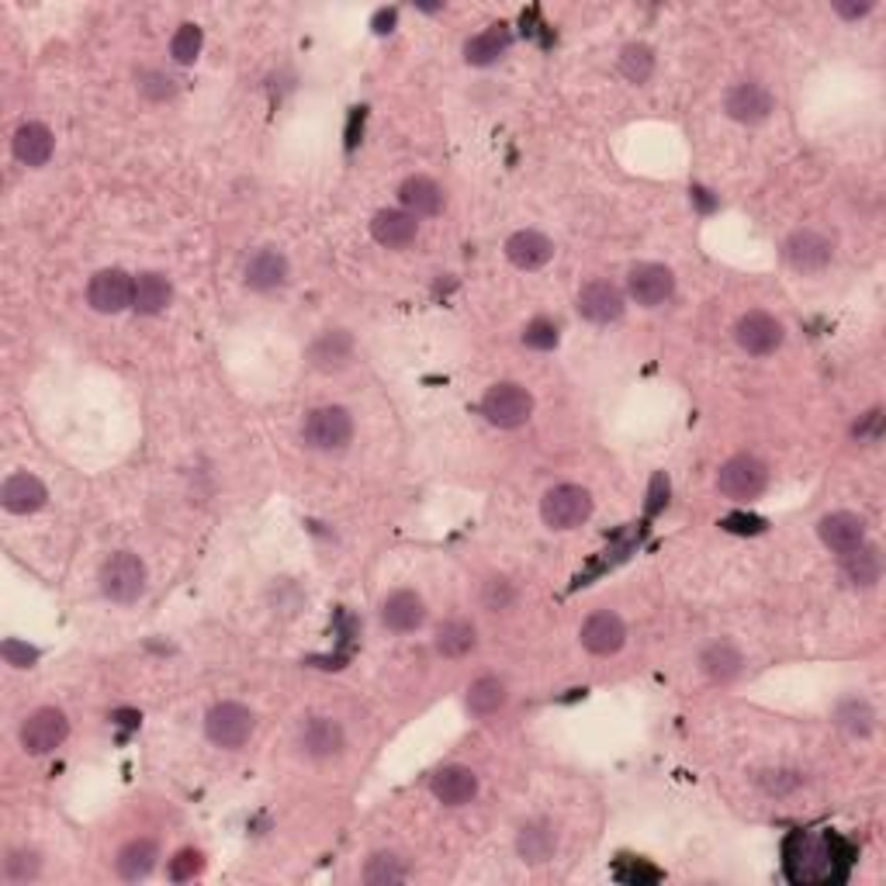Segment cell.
Here are the masks:
<instances>
[{
	"instance_id": "6da1fadb",
	"label": "cell",
	"mask_w": 886,
	"mask_h": 886,
	"mask_svg": "<svg viewBox=\"0 0 886 886\" xmlns=\"http://www.w3.org/2000/svg\"><path fill=\"white\" fill-rule=\"evenodd\" d=\"M835 838L793 835L787 845V870L797 883H828L835 879Z\"/></svg>"
},
{
	"instance_id": "7a4b0ae2",
	"label": "cell",
	"mask_w": 886,
	"mask_h": 886,
	"mask_svg": "<svg viewBox=\"0 0 886 886\" xmlns=\"http://www.w3.org/2000/svg\"><path fill=\"white\" fill-rule=\"evenodd\" d=\"M100 592L111 602H135L146 592V565L143 558L132 551H118L111 554L105 565H100Z\"/></svg>"
},
{
	"instance_id": "3957f363",
	"label": "cell",
	"mask_w": 886,
	"mask_h": 886,
	"mask_svg": "<svg viewBox=\"0 0 886 886\" xmlns=\"http://www.w3.org/2000/svg\"><path fill=\"white\" fill-rule=\"evenodd\" d=\"M301 440H306L312 451H322V454L347 451V443L354 440V416L339 406H322L306 416Z\"/></svg>"
},
{
	"instance_id": "277c9868",
	"label": "cell",
	"mask_w": 886,
	"mask_h": 886,
	"mask_svg": "<svg viewBox=\"0 0 886 886\" xmlns=\"http://www.w3.org/2000/svg\"><path fill=\"white\" fill-rule=\"evenodd\" d=\"M253 728H256V717L250 714V707L243 703H218V707L208 710L205 717V734L215 749H243V744L253 738Z\"/></svg>"
},
{
	"instance_id": "5b68a950",
	"label": "cell",
	"mask_w": 886,
	"mask_h": 886,
	"mask_svg": "<svg viewBox=\"0 0 886 886\" xmlns=\"http://www.w3.org/2000/svg\"><path fill=\"white\" fill-rule=\"evenodd\" d=\"M540 516L551 530H575L592 516V495L582 486H558L543 495Z\"/></svg>"
},
{
	"instance_id": "8992f818",
	"label": "cell",
	"mask_w": 886,
	"mask_h": 886,
	"mask_svg": "<svg viewBox=\"0 0 886 886\" xmlns=\"http://www.w3.org/2000/svg\"><path fill=\"white\" fill-rule=\"evenodd\" d=\"M769 486V468L752 454H738L717 475V489L734 502H752Z\"/></svg>"
},
{
	"instance_id": "52a82bcc",
	"label": "cell",
	"mask_w": 886,
	"mask_h": 886,
	"mask_svg": "<svg viewBox=\"0 0 886 886\" xmlns=\"http://www.w3.org/2000/svg\"><path fill=\"white\" fill-rule=\"evenodd\" d=\"M481 412L499 430H516L534 416V398L527 388L513 385V381H502V385L489 388V395L481 398Z\"/></svg>"
},
{
	"instance_id": "ba28073f",
	"label": "cell",
	"mask_w": 886,
	"mask_h": 886,
	"mask_svg": "<svg viewBox=\"0 0 886 886\" xmlns=\"http://www.w3.org/2000/svg\"><path fill=\"white\" fill-rule=\"evenodd\" d=\"M734 339L744 354L752 357H769L782 347V339H787V330H782V322L769 312H744L734 326Z\"/></svg>"
},
{
	"instance_id": "9c48e42d",
	"label": "cell",
	"mask_w": 886,
	"mask_h": 886,
	"mask_svg": "<svg viewBox=\"0 0 886 886\" xmlns=\"http://www.w3.org/2000/svg\"><path fill=\"white\" fill-rule=\"evenodd\" d=\"M67 734H70L67 714L56 707H43L22 723V749L28 755H49L67 741Z\"/></svg>"
},
{
	"instance_id": "30bf717a",
	"label": "cell",
	"mask_w": 886,
	"mask_h": 886,
	"mask_svg": "<svg viewBox=\"0 0 886 886\" xmlns=\"http://www.w3.org/2000/svg\"><path fill=\"white\" fill-rule=\"evenodd\" d=\"M782 256L787 264L800 274H817L831 264L835 247L828 236H821L817 229H797L787 243H782Z\"/></svg>"
},
{
	"instance_id": "8fae6325",
	"label": "cell",
	"mask_w": 886,
	"mask_h": 886,
	"mask_svg": "<svg viewBox=\"0 0 886 886\" xmlns=\"http://www.w3.org/2000/svg\"><path fill=\"white\" fill-rule=\"evenodd\" d=\"M135 298V280L125 274V271H100L91 277V288H87V301L91 309L100 312V315H118L132 306Z\"/></svg>"
},
{
	"instance_id": "7c38bea8",
	"label": "cell",
	"mask_w": 886,
	"mask_h": 886,
	"mask_svg": "<svg viewBox=\"0 0 886 886\" xmlns=\"http://www.w3.org/2000/svg\"><path fill=\"white\" fill-rule=\"evenodd\" d=\"M627 288H631V298L644 309H658L664 301L672 298L675 291V274L661 264H637L627 277Z\"/></svg>"
},
{
	"instance_id": "4fadbf2b",
	"label": "cell",
	"mask_w": 886,
	"mask_h": 886,
	"mask_svg": "<svg viewBox=\"0 0 886 886\" xmlns=\"http://www.w3.org/2000/svg\"><path fill=\"white\" fill-rule=\"evenodd\" d=\"M582 648H586L589 655H599V658H607V655H616L623 648V640H627V627H623V620L610 610H599L592 613L586 623H582Z\"/></svg>"
},
{
	"instance_id": "5bb4252c",
	"label": "cell",
	"mask_w": 886,
	"mask_h": 886,
	"mask_svg": "<svg viewBox=\"0 0 886 886\" xmlns=\"http://www.w3.org/2000/svg\"><path fill=\"white\" fill-rule=\"evenodd\" d=\"M723 108L741 125H758L765 122L773 111H776V97L765 91L762 84H738L728 91V100H723Z\"/></svg>"
},
{
	"instance_id": "9a60e30c",
	"label": "cell",
	"mask_w": 886,
	"mask_h": 886,
	"mask_svg": "<svg viewBox=\"0 0 886 886\" xmlns=\"http://www.w3.org/2000/svg\"><path fill=\"white\" fill-rule=\"evenodd\" d=\"M578 312L582 319L596 322V326H607V322H616L623 315V295L610 280H589L578 291Z\"/></svg>"
},
{
	"instance_id": "2e32d148",
	"label": "cell",
	"mask_w": 886,
	"mask_h": 886,
	"mask_svg": "<svg viewBox=\"0 0 886 886\" xmlns=\"http://www.w3.org/2000/svg\"><path fill=\"white\" fill-rule=\"evenodd\" d=\"M381 620H385V627L395 634H412L427 623V602L412 589H398L381 602Z\"/></svg>"
},
{
	"instance_id": "e0dca14e",
	"label": "cell",
	"mask_w": 886,
	"mask_h": 886,
	"mask_svg": "<svg viewBox=\"0 0 886 886\" xmlns=\"http://www.w3.org/2000/svg\"><path fill=\"white\" fill-rule=\"evenodd\" d=\"M817 534L824 540V548H831L838 554H849L865 543V523L855 513H828L817 523Z\"/></svg>"
},
{
	"instance_id": "ac0fdd59",
	"label": "cell",
	"mask_w": 886,
	"mask_h": 886,
	"mask_svg": "<svg viewBox=\"0 0 886 886\" xmlns=\"http://www.w3.org/2000/svg\"><path fill=\"white\" fill-rule=\"evenodd\" d=\"M46 486L38 481L35 475L22 471V475H11L4 481V489H0V502H4V510L14 513V516H28V513H38L46 506Z\"/></svg>"
},
{
	"instance_id": "d6986e66",
	"label": "cell",
	"mask_w": 886,
	"mask_h": 886,
	"mask_svg": "<svg viewBox=\"0 0 886 886\" xmlns=\"http://www.w3.org/2000/svg\"><path fill=\"white\" fill-rule=\"evenodd\" d=\"M398 201H402V205H406L409 215H416V218H433V215L443 212V205H447V194H443V188L436 184L433 177L416 173V177H409L406 184L398 188Z\"/></svg>"
},
{
	"instance_id": "ffe728a7",
	"label": "cell",
	"mask_w": 886,
	"mask_h": 886,
	"mask_svg": "<svg viewBox=\"0 0 886 886\" xmlns=\"http://www.w3.org/2000/svg\"><path fill=\"white\" fill-rule=\"evenodd\" d=\"M298 749L309 758H333L344 752V728L330 717H312L298 734Z\"/></svg>"
},
{
	"instance_id": "44dd1931",
	"label": "cell",
	"mask_w": 886,
	"mask_h": 886,
	"mask_svg": "<svg viewBox=\"0 0 886 886\" xmlns=\"http://www.w3.org/2000/svg\"><path fill=\"white\" fill-rule=\"evenodd\" d=\"M506 256H510V264L519 267V271H540L554 256V243L537 229H519V232L510 236Z\"/></svg>"
},
{
	"instance_id": "7402d4cb",
	"label": "cell",
	"mask_w": 886,
	"mask_h": 886,
	"mask_svg": "<svg viewBox=\"0 0 886 886\" xmlns=\"http://www.w3.org/2000/svg\"><path fill=\"white\" fill-rule=\"evenodd\" d=\"M430 790L443 807H460V803H468L478 793V776L468 765H447V769H440L433 776Z\"/></svg>"
},
{
	"instance_id": "603a6c76",
	"label": "cell",
	"mask_w": 886,
	"mask_h": 886,
	"mask_svg": "<svg viewBox=\"0 0 886 886\" xmlns=\"http://www.w3.org/2000/svg\"><path fill=\"white\" fill-rule=\"evenodd\" d=\"M309 360L319 371H344L354 360V336L347 330H330L322 333L309 347Z\"/></svg>"
},
{
	"instance_id": "cb8c5ba5",
	"label": "cell",
	"mask_w": 886,
	"mask_h": 886,
	"mask_svg": "<svg viewBox=\"0 0 886 886\" xmlns=\"http://www.w3.org/2000/svg\"><path fill=\"white\" fill-rule=\"evenodd\" d=\"M416 232H419V222H416V215H409V212L385 208V212H378L374 222H371V236L378 239L381 247H388V250L409 247L412 239H416Z\"/></svg>"
},
{
	"instance_id": "d4e9b609",
	"label": "cell",
	"mask_w": 886,
	"mask_h": 886,
	"mask_svg": "<svg viewBox=\"0 0 886 886\" xmlns=\"http://www.w3.org/2000/svg\"><path fill=\"white\" fill-rule=\"evenodd\" d=\"M52 132L43 125V122H25L22 129L14 132V156H17V164H25V167H46L49 159H52Z\"/></svg>"
},
{
	"instance_id": "484cf974",
	"label": "cell",
	"mask_w": 886,
	"mask_h": 886,
	"mask_svg": "<svg viewBox=\"0 0 886 886\" xmlns=\"http://www.w3.org/2000/svg\"><path fill=\"white\" fill-rule=\"evenodd\" d=\"M288 280V260L280 250H256L247 264V285L253 291H274Z\"/></svg>"
},
{
	"instance_id": "4316f807",
	"label": "cell",
	"mask_w": 886,
	"mask_h": 886,
	"mask_svg": "<svg viewBox=\"0 0 886 886\" xmlns=\"http://www.w3.org/2000/svg\"><path fill=\"white\" fill-rule=\"evenodd\" d=\"M558 849V835L548 821H530V824H523L519 835H516V852L523 862H530V865H540V862H548Z\"/></svg>"
},
{
	"instance_id": "83f0119b",
	"label": "cell",
	"mask_w": 886,
	"mask_h": 886,
	"mask_svg": "<svg viewBox=\"0 0 886 886\" xmlns=\"http://www.w3.org/2000/svg\"><path fill=\"white\" fill-rule=\"evenodd\" d=\"M170 280L164 274H156V271H146V274H139L135 277V298H132V309L139 315H159L167 306H170Z\"/></svg>"
},
{
	"instance_id": "f1b7e54d",
	"label": "cell",
	"mask_w": 886,
	"mask_h": 886,
	"mask_svg": "<svg viewBox=\"0 0 886 886\" xmlns=\"http://www.w3.org/2000/svg\"><path fill=\"white\" fill-rule=\"evenodd\" d=\"M699 664H703V672H707L714 682L728 686V682H734L741 675L744 658H741V651L734 648L731 640H717V644H710V648L699 655Z\"/></svg>"
},
{
	"instance_id": "f546056e",
	"label": "cell",
	"mask_w": 886,
	"mask_h": 886,
	"mask_svg": "<svg viewBox=\"0 0 886 886\" xmlns=\"http://www.w3.org/2000/svg\"><path fill=\"white\" fill-rule=\"evenodd\" d=\"M118 876L122 879H146L156 865V845L149 838H135L129 841L122 852H118Z\"/></svg>"
},
{
	"instance_id": "4dcf8cb0",
	"label": "cell",
	"mask_w": 886,
	"mask_h": 886,
	"mask_svg": "<svg viewBox=\"0 0 886 886\" xmlns=\"http://www.w3.org/2000/svg\"><path fill=\"white\" fill-rule=\"evenodd\" d=\"M506 49H510L506 25H492V28H486L481 35H475L471 43L465 46V59H468L471 67H492Z\"/></svg>"
},
{
	"instance_id": "1f68e13d",
	"label": "cell",
	"mask_w": 886,
	"mask_h": 886,
	"mask_svg": "<svg viewBox=\"0 0 886 886\" xmlns=\"http://www.w3.org/2000/svg\"><path fill=\"white\" fill-rule=\"evenodd\" d=\"M841 572H845V582L855 586V589L876 586V582H879V554H876V548H865V543H862V548L849 551V554H845Z\"/></svg>"
},
{
	"instance_id": "d6a6232c",
	"label": "cell",
	"mask_w": 886,
	"mask_h": 886,
	"mask_svg": "<svg viewBox=\"0 0 886 886\" xmlns=\"http://www.w3.org/2000/svg\"><path fill=\"white\" fill-rule=\"evenodd\" d=\"M502 707H506V686H502V679L495 675H481L471 682V690H468V710L475 717H492L499 714Z\"/></svg>"
},
{
	"instance_id": "836d02e7",
	"label": "cell",
	"mask_w": 886,
	"mask_h": 886,
	"mask_svg": "<svg viewBox=\"0 0 886 886\" xmlns=\"http://www.w3.org/2000/svg\"><path fill=\"white\" fill-rule=\"evenodd\" d=\"M475 627L468 620H451L436 631V651L443 658H465L475 648Z\"/></svg>"
},
{
	"instance_id": "e575fe53",
	"label": "cell",
	"mask_w": 886,
	"mask_h": 886,
	"mask_svg": "<svg viewBox=\"0 0 886 886\" xmlns=\"http://www.w3.org/2000/svg\"><path fill=\"white\" fill-rule=\"evenodd\" d=\"M838 723L855 738H870L873 728H876V714L865 699H849V703H841V707H838Z\"/></svg>"
},
{
	"instance_id": "d590c367",
	"label": "cell",
	"mask_w": 886,
	"mask_h": 886,
	"mask_svg": "<svg viewBox=\"0 0 886 886\" xmlns=\"http://www.w3.org/2000/svg\"><path fill=\"white\" fill-rule=\"evenodd\" d=\"M620 73L631 80V84H648V76L655 73V52L648 46H627L620 52Z\"/></svg>"
},
{
	"instance_id": "8d00e7d4",
	"label": "cell",
	"mask_w": 886,
	"mask_h": 886,
	"mask_svg": "<svg viewBox=\"0 0 886 886\" xmlns=\"http://www.w3.org/2000/svg\"><path fill=\"white\" fill-rule=\"evenodd\" d=\"M406 879V865L395 855H374L368 865H364V883L371 886H388V883H402Z\"/></svg>"
},
{
	"instance_id": "74e56055",
	"label": "cell",
	"mask_w": 886,
	"mask_h": 886,
	"mask_svg": "<svg viewBox=\"0 0 886 886\" xmlns=\"http://www.w3.org/2000/svg\"><path fill=\"white\" fill-rule=\"evenodd\" d=\"M201 52V28L197 25H180L170 38V56L177 59V63H194Z\"/></svg>"
},
{
	"instance_id": "f35d334b",
	"label": "cell",
	"mask_w": 886,
	"mask_h": 886,
	"mask_svg": "<svg viewBox=\"0 0 886 886\" xmlns=\"http://www.w3.org/2000/svg\"><path fill=\"white\" fill-rule=\"evenodd\" d=\"M481 602H486V610H492V613L510 610L513 602H516L513 582H506V578H492V582H486V592H481Z\"/></svg>"
},
{
	"instance_id": "ab89813d",
	"label": "cell",
	"mask_w": 886,
	"mask_h": 886,
	"mask_svg": "<svg viewBox=\"0 0 886 886\" xmlns=\"http://www.w3.org/2000/svg\"><path fill=\"white\" fill-rule=\"evenodd\" d=\"M523 344L530 350H554L558 347V326L548 319H534L527 333H523Z\"/></svg>"
},
{
	"instance_id": "60d3db41",
	"label": "cell",
	"mask_w": 886,
	"mask_h": 886,
	"mask_svg": "<svg viewBox=\"0 0 886 886\" xmlns=\"http://www.w3.org/2000/svg\"><path fill=\"white\" fill-rule=\"evenodd\" d=\"M4 876L11 883H25L38 876V855L35 852H11V859L4 862Z\"/></svg>"
},
{
	"instance_id": "b9f144b4",
	"label": "cell",
	"mask_w": 886,
	"mask_h": 886,
	"mask_svg": "<svg viewBox=\"0 0 886 886\" xmlns=\"http://www.w3.org/2000/svg\"><path fill=\"white\" fill-rule=\"evenodd\" d=\"M201 865H205V859H201L194 849H184V852H177L170 859V879L173 883H184V879H194L201 873Z\"/></svg>"
},
{
	"instance_id": "7bdbcfd3",
	"label": "cell",
	"mask_w": 886,
	"mask_h": 886,
	"mask_svg": "<svg viewBox=\"0 0 886 886\" xmlns=\"http://www.w3.org/2000/svg\"><path fill=\"white\" fill-rule=\"evenodd\" d=\"M0 655H4V658H8V664H14V669H32L35 658H38V651H35V648H28V644L14 640V637L0 644Z\"/></svg>"
},
{
	"instance_id": "ee69618b",
	"label": "cell",
	"mask_w": 886,
	"mask_h": 886,
	"mask_svg": "<svg viewBox=\"0 0 886 886\" xmlns=\"http://www.w3.org/2000/svg\"><path fill=\"white\" fill-rule=\"evenodd\" d=\"M143 91H146L153 100H164V97L173 94V80L164 76V73H149V76H146V84H143Z\"/></svg>"
},
{
	"instance_id": "f6af8a7d",
	"label": "cell",
	"mask_w": 886,
	"mask_h": 886,
	"mask_svg": "<svg viewBox=\"0 0 886 886\" xmlns=\"http://www.w3.org/2000/svg\"><path fill=\"white\" fill-rule=\"evenodd\" d=\"M723 530H731V534H758L762 530V519L755 516H728L720 523Z\"/></svg>"
},
{
	"instance_id": "bcb514c9",
	"label": "cell",
	"mask_w": 886,
	"mask_h": 886,
	"mask_svg": "<svg viewBox=\"0 0 886 886\" xmlns=\"http://www.w3.org/2000/svg\"><path fill=\"white\" fill-rule=\"evenodd\" d=\"M835 11H838L841 17H849V22H855V17L870 14V11H873V4H870V0H862V4H835Z\"/></svg>"
},
{
	"instance_id": "7dc6e473",
	"label": "cell",
	"mask_w": 886,
	"mask_h": 886,
	"mask_svg": "<svg viewBox=\"0 0 886 886\" xmlns=\"http://www.w3.org/2000/svg\"><path fill=\"white\" fill-rule=\"evenodd\" d=\"M879 430V412H870V419H865V427H855V436L865 440V436H876Z\"/></svg>"
},
{
	"instance_id": "c3c4849f",
	"label": "cell",
	"mask_w": 886,
	"mask_h": 886,
	"mask_svg": "<svg viewBox=\"0 0 886 886\" xmlns=\"http://www.w3.org/2000/svg\"><path fill=\"white\" fill-rule=\"evenodd\" d=\"M661 489H669V481H664V478L658 475V478H655V489H651V506H648L651 513H655V510L661 506Z\"/></svg>"
}]
</instances>
